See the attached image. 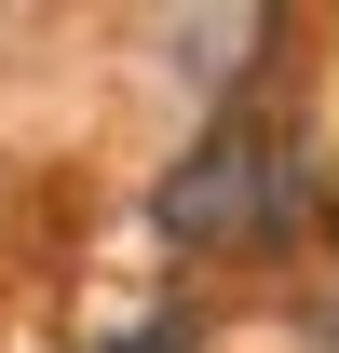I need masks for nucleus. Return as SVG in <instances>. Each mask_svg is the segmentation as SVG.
Segmentation results:
<instances>
[{
  "label": "nucleus",
  "instance_id": "obj_1",
  "mask_svg": "<svg viewBox=\"0 0 339 353\" xmlns=\"http://www.w3.org/2000/svg\"><path fill=\"white\" fill-rule=\"evenodd\" d=\"M150 218L176 245H298V231L326 218V163H312V136L271 123V109H217L190 136V163H163V204Z\"/></svg>",
  "mask_w": 339,
  "mask_h": 353
},
{
  "label": "nucleus",
  "instance_id": "obj_2",
  "mask_svg": "<svg viewBox=\"0 0 339 353\" xmlns=\"http://www.w3.org/2000/svg\"><path fill=\"white\" fill-rule=\"evenodd\" d=\"M95 353H204V326L190 312H150V326H123V340H95Z\"/></svg>",
  "mask_w": 339,
  "mask_h": 353
}]
</instances>
